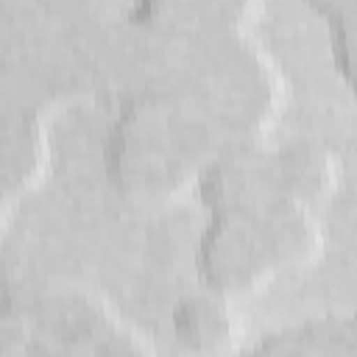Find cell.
Listing matches in <instances>:
<instances>
[{"mask_svg":"<svg viewBox=\"0 0 357 357\" xmlns=\"http://www.w3.org/2000/svg\"><path fill=\"white\" fill-rule=\"evenodd\" d=\"M254 351L268 354H357V312L321 315L265 335Z\"/></svg>","mask_w":357,"mask_h":357,"instance_id":"cell-3","label":"cell"},{"mask_svg":"<svg viewBox=\"0 0 357 357\" xmlns=\"http://www.w3.org/2000/svg\"><path fill=\"white\" fill-rule=\"evenodd\" d=\"M192 298L176 310V332L198 351H229L240 337V321L226 307V296Z\"/></svg>","mask_w":357,"mask_h":357,"instance_id":"cell-4","label":"cell"},{"mask_svg":"<svg viewBox=\"0 0 357 357\" xmlns=\"http://www.w3.org/2000/svg\"><path fill=\"white\" fill-rule=\"evenodd\" d=\"M340 165L321 145H254L223 153L201 178L212 209L198 243V273L209 293H257L324 248L318 209L332 198Z\"/></svg>","mask_w":357,"mask_h":357,"instance_id":"cell-1","label":"cell"},{"mask_svg":"<svg viewBox=\"0 0 357 357\" xmlns=\"http://www.w3.org/2000/svg\"><path fill=\"white\" fill-rule=\"evenodd\" d=\"M3 354H151L156 346L103 296L70 284L6 290Z\"/></svg>","mask_w":357,"mask_h":357,"instance_id":"cell-2","label":"cell"}]
</instances>
